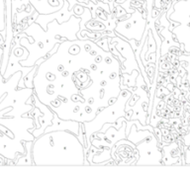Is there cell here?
Here are the masks:
<instances>
[{
	"instance_id": "obj_4",
	"label": "cell",
	"mask_w": 190,
	"mask_h": 169,
	"mask_svg": "<svg viewBox=\"0 0 190 169\" xmlns=\"http://www.w3.org/2000/svg\"><path fill=\"white\" fill-rule=\"evenodd\" d=\"M166 17L172 22L179 23L171 30L173 38L184 46V51L190 54V0H179L173 3V9L166 11Z\"/></svg>"
},
{
	"instance_id": "obj_6",
	"label": "cell",
	"mask_w": 190,
	"mask_h": 169,
	"mask_svg": "<svg viewBox=\"0 0 190 169\" xmlns=\"http://www.w3.org/2000/svg\"><path fill=\"white\" fill-rule=\"evenodd\" d=\"M73 15H74L73 10L69 9V3H68L67 0H65L63 8H61V10L52 14H47V15L39 14L38 17L36 18L35 22L38 23L44 29V31H47L48 30V24L50 22H52V20H57L58 24H63L65 21L70 19V17L73 16Z\"/></svg>"
},
{
	"instance_id": "obj_2",
	"label": "cell",
	"mask_w": 190,
	"mask_h": 169,
	"mask_svg": "<svg viewBox=\"0 0 190 169\" xmlns=\"http://www.w3.org/2000/svg\"><path fill=\"white\" fill-rule=\"evenodd\" d=\"M34 165H85L84 145L68 131L44 133L32 143Z\"/></svg>"
},
{
	"instance_id": "obj_1",
	"label": "cell",
	"mask_w": 190,
	"mask_h": 169,
	"mask_svg": "<svg viewBox=\"0 0 190 169\" xmlns=\"http://www.w3.org/2000/svg\"><path fill=\"white\" fill-rule=\"evenodd\" d=\"M73 67L67 41L38 66L33 89L39 100L63 120L90 122L121 92L120 60L93 40H74Z\"/></svg>"
},
{
	"instance_id": "obj_10",
	"label": "cell",
	"mask_w": 190,
	"mask_h": 169,
	"mask_svg": "<svg viewBox=\"0 0 190 169\" xmlns=\"http://www.w3.org/2000/svg\"><path fill=\"white\" fill-rule=\"evenodd\" d=\"M2 57H3V48H0V68H1V63H2Z\"/></svg>"
},
{
	"instance_id": "obj_7",
	"label": "cell",
	"mask_w": 190,
	"mask_h": 169,
	"mask_svg": "<svg viewBox=\"0 0 190 169\" xmlns=\"http://www.w3.org/2000/svg\"><path fill=\"white\" fill-rule=\"evenodd\" d=\"M65 0H30L31 5L38 14L55 13L63 8Z\"/></svg>"
},
{
	"instance_id": "obj_8",
	"label": "cell",
	"mask_w": 190,
	"mask_h": 169,
	"mask_svg": "<svg viewBox=\"0 0 190 169\" xmlns=\"http://www.w3.org/2000/svg\"><path fill=\"white\" fill-rule=\"evenodd\" d=\"M166 13H164L160 18V22L161 26H163V30L160 32V35L163 37L164 40L161 42L160 44V56H164L167 51L169 50V48L171 47H176V48H180V45L178 42H174L173 41V34L172 32L169 30V22L166 19Z\"/></svg>"
},
{
	"instance_id": "obj_9",
	"label": "cell",
	"mask_w": 190,
	"mask_h": 169,
	"mask_svg": "<svg viewBox=\"0 0 190 169\" xmlns=\"http://www.w3.org/2000/svg\"><path fill=\"white\" fill-rule=\"evenodd\" d=\"M5 0H0V31L5 29Z\"/></svg>"
},
{
	"instance_id": "obj_5",
	"label": "cell",
	"mask_w": 190,
	"mask_h": 169,
	"mask_svg": "<svg viewBox=\"0 0 190 169\" xmlns=\"http://www.w3.org/2000/svg\"><path fill=\"white\" fill-rule=\"evenodd\" d=\"M137 149L139 150L140 158L137 165H157L160 164V160L163 158V153L158 151L157 148V137L155 134L151 137L144 140V143L137 145Z\"/></svg>"
},
{
	"instance_id": "obj_3",
	"label": "cell",
	"mask_w": 190,
	"mask_h": 169,
	"mask_svg": "<svg viewBox=\"0 0 190 169\" xmlns=\"http://www.w3.org/2000/svg\"><path fill=\"white\" fill-rule=\"evenodd\" d=\"M132 97V91L129 89H123L121 90L119 96L113 104L105 107L97 113L95 118L90 122L82 123L83 124V133H84V139H85V146L84 151L85 155L87 154V151L89 150L90 146H91V143H90V137L92 134L96 133L101 129L102 125L106 124V123H115L120 117H125L127 118V114L125 111V107L127 101Z\"/></svg>"
}]
</instances>
